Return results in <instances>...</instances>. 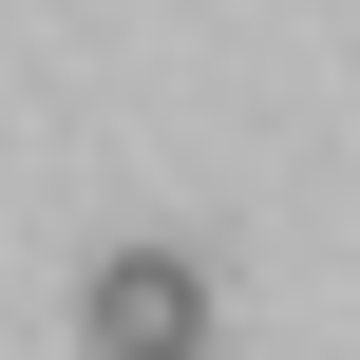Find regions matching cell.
Returning a JSON list of instances; mask_svg holds the SVG:
<instances>
[{
  "label": "cell",
  "instance_id": "obj_1",
  "mask_svg": "<svg viewBox=\"0 0 360 360\" xmlns=\"http://www.w3.org/2000/svg\"><path fill=\"white\" fill-rule=\"evenodd\" d=\"M76 342L95 360H209V266H190V247H95Z\"/></svg>",
  "mask_w": 360,
  "mask_h": 360
}]
</instances>
